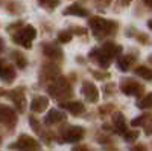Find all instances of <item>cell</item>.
<instances>
[{
	"label": "cell",
	"mask_w": 152,
	"mask_h": 151,
	"mask_svg": "<svg viewBox=\"0 0 152 151\" xmlns=\"http://www.w3.org/2000/svg\"><path fill=\"white\" fill-rule=\"evenodd\" d=\"M3 47H5V43H3V40H2V38H0V52L3 50Z\"/></svg>",
	"instance_id": "cell-32"
},
{
	"label": "cell",
	"mask_w": 152,
	"mask_h": 151,
	"mask_svg": "<svg viewBox=\"0 0 152 151\" xmlns=\"http://www.w3.org/2000/svg\"><path fill=\"white\" fill-rule=\"evenodd\" d=\"M114 128H116V131L120 133V134H125L126 133L125 118H123V115H120V113H116V115H114Z\"/></svg>",
	"instance_id": "cell-16"
},
{
	"label": "cell",
	"mask_w": 152,
	"mask_h": 151,
	"mask_svg": "<svg viewBox=\"0 0 152 151\" xmlns=\"http://www.w3.org/2000/svg\"><path fill=\"white\" fill-rule=\"evenodd\" d=\"M11 148H17L20 151H37L38 150V144H37L35 139H32V137H29L26 134H21L18 137V141L11 145Z\"/></svg>",
	"instance_id": "cell-5"
},
{
	"label": "cell",
	"mask_w": 152,
	"mask_h": 151,
	"mask_svg": "<svg viewBox=\"0 0 152 151\" xmlns=\"http://www.w3.org/2000/svg\"><path fill=\"white\" fill-rule=\"evenodd\" d=\"M12 60H14L15 61V64H17V67L18 69H24V67H26V64H28V60L26 58H24L20 52H12Z\"/></svg>",
	"instance_id": "cell-22"
},
{
	"label": "cell",
	"mask_w": 152,
	"mask_h": 151,
	"mask_svg": "<svg viewBox=\"0 0 152 151\" xmlns=\"http://www.w3.org/2000/svg\"><path fill=\"white\" fill-rule=\"evenodd\" d=\"M88 24H90L94 37H97V38H105V37L113 35L117 31V23L116 21H108L102 17H91Z\"/></svg>",
	"instance_id": "cell-1"
},
{
	"label": "cell",
	"mask_w": 152,
	"mask_h": 151,
	"mask_svg": "<svg viewBox=\"0 0 152 151\" xmlns=\"http://www.w3.org/2000/svg\"><path fill=\"white\" fill-rule=\"evenodd\" d=\"M47 105H49V99L46 96H35L31 102V110L35 113H41L47 108Z\"/></svg>",
	"instance_id": "cell-10"
},
{
	"label": "cell",
	"mask_w": 152,
	"mask_h": 151,
	"mask_svg": "<svg viewBox=\"0 0 152 151\" xmlns=\"http://www.w3.org/2000/svg\"><path fill=\"white\" fill-rule=\"evenodd\" d=\"M49 93L52 96H55V98H58V99H64V98L72 96V89H70L69 82L64 78H58L52 85L49 87Z\"/></svg>",
	"instance_id": "cell-3"
},
{
	"label": "cell",
	"mask_w": 152,
	"mask_h": 151,
	"mask_svg": "<svg viewBox=\"0 0 152 151\" xmlns=\"http://www.w3.org/2000/svg\"><path fill=\"white\" fill-rule=\"evenodd\" d=\"M84 137V128L82 127H70L67 128V131H64L61 137V142H76L81 141Z\"/></svg>",
	"instance_id": "cell-7"
},
{
	"label": "cell",
	"mask_w": 152,
	"mask_h": 151,
	"mask_svg": "<svg viewBox=\"0 0 152 151\" xmlns=\"http://www.w3.org/2000/svg\"><path fill=\"white\" fill-rule=\"evenodd\" d=\"M35 37H37V31H35L34 26H24L14 35V43L29 49L32 46V41H34Z\"/></svg>",
	"instance_id": "cell-2"
},
{
	"label": "cell",
	"mask_w": 152,
	"mask_h": 151,
	"mask_svg": "<svg viewBox=\"0 0 152 151\" xmlns=\"http://www.w3.org/2000/svg\"><path fill=\"white\" fill-rule=\"evenodd\" d=\"M62 121H66V115L59 110H50L47 113V116L44 118V124H47V125L58 124V122H62Z\"/></svg>",
	"instance_id": "cell-11"
},
{
	"label": "cell",
	"mask_w": 152,
	"mask_h": 151,
	"mask_svg": "<svg viewBox=\"0 0 152 151\" xmlns=\"http://www.w3.org/2000/svg\"><path fill=\"white\" fill-rule=\"evenodd\" d=\"M123 137H125V141L132 142V141H135L137 137H138V131H126V133L123 134Z\"/></svg>",
	"instance_id": "cell-25"
},
{
	"label": "cell",
	"mask_w": 152,
	"mask_h": 151,
	"mask_svg": "<svg viewBox=\"0 0 152 151\" xmlns=\"http://www.w3.org/2000/svg\"><path fill=\"white\" fill-rule=\"evenodd\" d=\"M148 26H149V29H152V20H149V21H148Z\"/></svg>",
	"instance_id": "cell-33"
},
{
	"label": "cell",
	"mask_w": 152,
	"mask_h": 151,
	"mask_svg": "<svg viewBox=\"0 0 152 151\" xmlns=\"http://www.w3.org/2000/svg\"><path fill=\"white\" fill-rule=\"evenodd\" d=\"M62 108H67L72 115H81V113H84V104L79 102V101H72V102H62L61 104Z\"/></svg>",
	"instance_id": "cell-12"
},
{
	"label": "cell",
	"mask_w": 152,
	"mask_h": 151,
	"mask_svg": "<svg viewBox=\"0 0 152 151\" xmlns=\"http://www.w3.org/2000/svg\"><path fill=\"white\" fill-rule=\"evenodd\" d=\"M135 73L138 75V77L148 80V81H152V69H149V67H146V66L137 67V69H135Z\"/></svg>",
	"instance_id": "cell-21"
},
{
	"label": "cell",
	"mask_w": 152,
	"mask_h": 151,
	"mask_svg": "<svg viewBox=\"0 0 152 151\" xmlns=\"http://www.w3.org/2000/svg\"><path fill=\"white\" fill-rule=\"evenodd\" d=\"M131 151H148V148L145 145H135L131 148Z\"/></svg>",
	"instance_id": "cell-27"
},
{
	"label": "cell",
	"mask_w": 152,
	"mask_h": 151,
	"mask_svg": "<svg viewBox=\"0 0 152 151\" xmlns=\"http://www.w3.org/2000/svg\"><path fill=\"white\" fill-rule=\"evenodd\" d=\"M119 2H120L122 5H129V3L132 2V0H119Z\"/></svg>",
	"instance_id": "cell-30"
},
{
	"label": "cell",
	"mask_w": 152,
	"mask_h": 151,
	"mask_svg": "<svg viewBox=\"0 0 152 151\" xmlns=\"http://www.w3.org/2000/svg\"><path fill=\"white\" fill-rule=\"evenodd\" d=\"M137 107L142 108V110L152 108V93H149V95H146L145 98H142V99L137 102Z\"/></svg>",
	"instance_id": "cell-23"
},
{
	"label": "cell",
	"mask_w": 152,
	"mask_h": 151,
	"mask_svg": "<svg viewBox=\"0 0 152 151\" xmlns=\"http://www.w3.org/2000/svg\"><path fill=\"white\" fill-rule=\"evenodd\" d=\"M59 73V70H58V67L56 66H53V64H46L44 67H43V70H41V75H43V80H55V77Z\"/></svg>",
	"instance_id": "cell-14"
},
{
	"label": "cell",
	"mask_w": 152,
	"mask_h": 151,
	"mask_svg": "<svg viewBox=\"0 0 152 151\" xmlns=\"http://www.w3.org/2000/svg\"><path fill=\"white\" fill-rule=\"evenodd\" d=\"M15 119L17 116L14 110L5 104H0V124H14Z\"/></svg>",
	"instance_id": "cell-8"
},
{
	"label": "cell",
	"mask_w": 152,
	"mask_h": 151,
	"mask_svg": "<svg viewBox=\"0 0 152 151\" xmlns=\"http://www.w3.org/2000/svg\"><path fill=\"white\" fill-rule=\"evenodd\" d=\"M43 49H44V54L49 57V58H52L53 61H58V60H61L62 58V52H61V49H58L56 46H53V44H44L43 46Z\"/></svg>",
	"instance_id": "cell-13"
},
{
	"label": "cell",
	"mask_w": 152,
	"mask_h": 151,
	"mask_svg": "<svg viewBox=\"0 0 152 151\" xmlns=\"http://www.w3.org/2000/svg\"><path fill=\"white\" fill-rule=\"evenodd\" d=\"M94 77L97 80H102V78H107L108 77V73H100V72H94Z\"/></svg>",
	"instance_id": "cell-28"
},
{
	"label": "cell",
	"mask_w": 152,
	"mask_h": 151,
	"mask_svg": "<svg viewBox=\"0 0 152 151\" xmlns=\"http://www.w3.org/2000/svg\"><path fill=\"white\" fill-rule=\"evenodd\" d=\"M90 58H93L100 67H108L111 60H113V57L107 52L104 47L102 49H93L91 52H90Z\"/></svg>",
	"instance_id": "cell-6"
},
{
	"label": "cell",
	"mask_w": 152,
	"mask_h": 151,
	"mask_svg": "<svg viewBox=\"0 0 152 151\" xmlns=\"http://www.w3.org/2000/svg\"><path fill=\"white\" fill-rule=\"evenodd\" d=\"M146 119H148V116L145 115V116H140V118H137V119H134V121H132L131 124L134 125V127H137V125H143Z\"/></svg>",
	"instance_id": "cell-26"
},
{
	"label": "cell",
	"mask_w": 152,
	"mask_h": 151,
	"mask_svg": "<svg viewBox=\"0 0 152 151\" xmlns=\"http://www.w3.org/2000/svg\"><path fill=\"white\" fill-rule=\"evenodd\" d=\"M145 3H146V6H149L152 9V0H145Z\"/></svg>",
	"instance_id": "cell-31"
},
{
	"label": "cell",
	"mask_w": 152,
	"mask_h": 151,
	"mask_svg": "<svg viewBox=\"0 0 152 151\" xmlns=\"http://www.w3.org/2000/svg\"><path fill=\"white\" fill-rule=\"evenodd\" d=\"M132 61H134V58L132 57H120L119 60H117V67L122 70V72H128L129 69H131V64H132Z\"/></svg>",
	"instance_id": "cell-18"
},
{
	"label": "cell",
	"mask_w": 152,
	"mask_h": 151,
	"mask_svg": "<svg viewBox=\"0 0 152 151\" xmlns=\"http://www.w3.org/2000/svg\"><path fill=\"white\" fill-rule=\"evenodd\" d=\"M120 90L125 95H132V96H140L143 93V85L138 84L135 80L131 78H123L120 81Z\"/></svg>",
	"instance_id": "cell-4"
},
{
	"label": "cell",
	"mask_w": 152,
	"mask_h": 151,
	"mask_svg": "<svg viewBox=\"0 0 152 151\" xmlns=\"http://www.w3.org/2000/svg\"><path fill=\"white\" fill-rule=\"evenodd\" d=\"M102 47L107 50V52H108L113 58H114V57H117V55L122 52V47H120L119 44H114V43H105Z\"/></svg>",
	"instance_id": "cell-20"
},
{
	"label": "cell",
	"mask_w": 152,
	"mask_h": 151,
	"mask_svg": "<svg viewBox=\"0 0 152 151\" xmlns=\"http://www.w3.org/2000/svg\"><path fill=\"white\" fill-rule=\"evenodd\" d=\"M82 93L84 96L90 101V102H97V99H99V92L96 89V85L90 81H85L82 84Z\"/></svg>",
	"instance_id": "cell-9"
},
{
	"label": "cell",
	"mask_w": 152,
	"mask_h": 151,
	"mask_svg": "<svg viewBox=\"0 0 152 151\" xmlns=\"http://www.w3.org/2000/svg\"><path fill=\"white\" fill-rule=\"evenodd\" d=\"M8 64H5V61H0V73H2L3 70H5V67H6Z\"/></svg>",
	"instance_id": "cell-29"
},
{
	"label": "cell",
	"mask_w": 152,
	"mask_h": 151,
	"mask_svg": "<svg viewBox=\"0 0 152 151\" xmlns=\"http://www.w3.org/2000/svg\"><path fill=\"white\" fill-rule=\"evenodd\" d=\"M0 78H2L5 82H12V81H14V78H15V70H14V67L8 64V66L5 67V70L0 73Z\"/></svg>",
	"instance_id": "cell-19"
},
{
	"label": "cell",
	"mask_w": 152,
	"mask_h": 151,
	"mask_svg": "<svg viewBox=\"0 0 152 151\" xmlns=\"http://www.w3.org/2000/svg\"><path fill=\"white\" fill-rule=\"evenodd\" d=\"M58 40L61 43H69L72 40V31H62L58 34Z\"/></svg>",
	"instance_id": "cell-24"
},
{
	"label": "cell",
	"mask_w": 152,
	"mask_h": 151,
	"mask_svg": "<svg viewBox=\"0 0 152 151\" xmlns=\"http://www.w3.org/2000/svg\"><path fill=\"white\" fill-rule=\"evenodd\" d=\"M149 63H152V55H151V57H149Z\"/></svg>",
	"instance_id": "cell-34"
},
{
	"label": "cell",
	"mask_w": 152,
	"mask_h": 151,
	"mask_svg": "<svg viewBox=\"0 0 152 151\" xmlns=\"http://www.w3.org/2000/svg\"><path fill=\"white\" fill-rule=\"evenodd\" d=\"M9 96L14 99V102L17 104L18 110L23 111V110H24V104H26V101H24V96H23V92H21V90H14L12 93H9Z\"/></svg>",
	"instance_id": "cell-17"
},
{
	"label": "cell",
	"mask_w": 152,
	"mask_h": 151,
	"mask_svg": "<svg viewBox=\"0 0 152 151\" xmlns=\"http://www.w3.org/2000/svg\"><path fill=\"white\" fill-rule=\"evenodd\" d=\"M64 14L66 15H79V17H85V15H88V11L87 9H84L82 6H79V5H72V6H69L66 11H64Z\"/></svg>",
	"instance_id": "cell-15"
}]
</instances>
